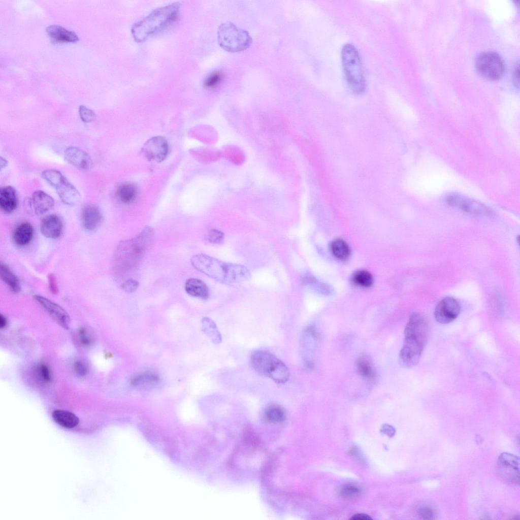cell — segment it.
I'll use <instances>...</instances> for the list:
<instances>
[{"label":"cell","instance_id":"8992f818","mask_svg":"<svg viewBox=\"0 0 520 520\" xmlns=\"http://www.w3.org/2000/svg\"><path fill=\"white\" fill-rule=\"evenodd\" d=\"M250 364L259 375L268 377L277 383H284L289 379V371L287 366L268 351H253L250 356Z\"/></svg>","mask_w":520,"mask_h":520},{"label":"cell","instance_id":"f1b7e54d","mask_svg":"<svg viewBox=\"0 0 520 520\" xmlns=\"http://www.w3.org/2000/svg\"><path fill=\"white\" fill-rule=\"evenodd\" d=\"M202 329L213 343L218 344L221 342V334L215 323L211 318L206 317L202 319Z\"/></svg>","mask_w":520,"mask_h":520},{"label":"cell","instance_id":"52a82bcc","mask_svg":"<svg viewBox=\"0 0 520 520\" xmlns=\"http://www.w3.org/2000/svg\"><path fill=\"white\" fill-rule=\"evenodd\" d=\"M217 39L220 46L231 52L244 50L251 45L252 42L248 32L230 22L223 23L219 26Z\"/></svg>","mask_w":520,"mask_h":520},{"label":"cell","instance_id":"ffe728a7","mask_svg":"<svg viewBox=\"0 0 520 520\" xmlns=\"http://www.w3.org/2000/svg\"><path fill=\"white\" fill-rule=\"evenodd\" d=\"M31 202L34 212L38 215L47 212L54 205V199L42 190H37L34 192Z\"/></svg>","mask_w":520,"mask_h":520},{"label":"cell","instance_id":"4316f807","mask_svg":"<svg viewBox=\"0 0 520 520\" xmlns=\"http://www.w3.org/2000/svg\"><path fill=\"white\" fill-rule=\"evenodd\" d=\"M0 274L2 280L13 292L18 293L20 291L21 286L19 279L5 264H1Z\"/></svg>","mask_w":520,"mask_h":520},{"label":"cell","instance_id":"7c38bea8","mask_svg":"<svg viewBox=\"0 0 520 520\" xmlns=\"http://www.w3.org/2000/svg\"><path fill=\"white\" fill-rule=\"evenodd\" d=\"M320 339V334L313 326L306 327L302 335V345L304 352V365L308 371H311L314 367L312 352Z\"/></svg>","mask_w":520,"mask_h":520},{"label":"cell","instance_id":"836d02e7","mask_svg":"<svg viewBox=\"0 0 520 520\" xmlns=\"http://www.w3.org/2000/svg\"><path fill=\"white\" fill-rule=\"evenodd\" d=\"M361 489L359 487L351 484H344L341 488L339 492L341 497L347 499L356 498L361 494Z\"/></svg>","mask_w":520,"mask_h":520},{"label":"cell","instance_id":"44dd1931","mask_svg":"<svg viewBox=\"0 0 520 520\" xmlns=\"http://www.w3.org/2000/svg\"><path fill=\"white\" fill-rule=\"evenodd\" d=\"M160 380L157 373L147 371L135 376L131 380V384L139 389H148L156 387L159 384Z\"/></svg>","mask_w":520,"mask_h":520},{"label":"cell","instance_id":"603a6c76","mask_svg":"<svg viewBox=\"0 0 520 520\" xmlns=\"http://www.w3.org/2000/svg\"><path fill=\"white\" fill-rule=\"evenodd\" d=\"M34 233V228L30 223L22 222L19 224L13 231V241L18 246H26L31 242Z\"/></svg>","mask_w":520,"mask_h":520},{"label":"cell","instance_id":"83f0119b","mask_svg":"<svg viewBox=\"0 0 520 520\" xmlns=\"http://www.w3.org/2000/svg\"><path fill=\"white\" fill-rule=\"evenodd\" d=\"M116 194L121 202L129 204L135 200L137 196V189L133 184L125 183L118 187Z\"/></svg>","mask_w":520,"mask_h":520},{"label":"cell","instance_id":"8fae6325","mask_svg":"<svg viewBox=\"0 0 520 520\" xmlns=\"http://www.w3.org/2000/svg\"><path fill=\"white\" fill-rule=\"evenodd\" d=\"M519 458L516 456L502 453L497 462V470L500 476L507 482L518 485L519 481Z\"/></svg>","mask_w":520,"mask_h":520},{"label":"cell","instance_id":"ab89813d","mask_svg":"<svg viewBox=\"0 0 520 520\" xmlns=\"http://www.w3.org/2000/svg\"><path fill=\"white\" fill-rule=\"evenodd\" d=\"M79 340L81 344L89 346L92 342L91 336L85 328H81L78 331Z\"/></svg>","mask_w":520,"mask_h":520},{"label":"cell","instance_id":"ac0fdd59","mask_svg":"<svg viewBox=\"0 0 520 520\" xmlns=\"http://www.w3.org/2000/svg\"><path fill=\"white\" fill-rule=\"evenodd\" d=\"M103 217L100 209L93 204L85 205L82 211L81 222L82 226L87 231H93L102 223Z\"/></svg>","mask_w":520,"mask_h":520},{"label":"cell","instance_id":"277c9868","mask_svg":"<svg viewBox=\"0 0 520 520\" xmlns=\"http://www.w3.org/2000/svg\"><path fill=\"white\" fill-rule=\"evenodd\" d=\"M179 7V3L176 2L157 8L134 23L131 28L134 40L137 42H142L167 28L176 20Z\"/></svg>","mask_w":520,"mask_h":520},{"label":"cell","instance_id":"9a60e30c","mask_svg":"<svg viewBox=\"0 0 520 520\" xmlns=\"http://www.w3.org/2000/svg\"><path fill=\"white\" fill-rule=\"evenodd\" d=\"M34 297L58 324L66 330L70 328V316L62 307L43 296L35 295Z\"/></svg>","mask_w":520,"mask_h":520},{"label":"cell","instance_id":"7402d4cb","mask_svg":"<svg viewBox=\"0 0 520 520\" xmlns=\"http://www.w3.org/2000/svg\"><path fill=\"white\" fill-rule=\"evenodd\" d=\"M18 205V198L15 189L11 186H5L0 191V207L5 212H13Z\"/></svg>","mask_w":520,"mask_h":520},{"label":"cell","instance_id":"d590c367","mask_svg":"<svg viewBox=\"0 0 520 520\" xmlns=\"http://www.w3.org/2000/svg\"><path fill=\"white\" fill-rule=\"evenodd\" d=\"M222 79V74L219 71H214L209 74L204 81V86L209 89L216 87Z\"/></svg>","mask_w":520,"mask_h":520},{"label":"cell","instance_id":"4fadbf2b","mask_svg":"<svg viewBox=\"0 0 520 520\" xmlns=\"http://www.w3.org/2000/svg\"><path fill=\"white\" fill-rule=\"evenodd\" d=\"M461 306L454 298L451 297L442 299L437 305L434 312L436 321L441 324L450 323L460 313Z\"/></svg>","mask_w":520,"mask_h":520},{"label":"cell","instance_id":"5b68a950","mask_svg":"<svg viewBox=\"0 0 520 520\" xmlns=\"http://www.w3.org/2000/svg\"><path fill=\"white\" fill-rule=\"evenodd\" d=\"M344 78L350 91L354 94L363 93L366 87L362 62L356 48L351 44H345L341 50Z\"/></svg>","mask_w":520,"mask_h":520},{"label":"cell","instance_id":"f546056e","mask_svg":"<svg viewBox=\"0 0 520 520\" xmlns=\"http://www.w3.org/2000/svg\"><path fill=\"white\" fill-rule=\"evenodd\" d=\"M331 250L334 256L341 261L347 259L350 254L348 245L341 239H335L331 243Z\"/></svg>","mask_w":520,"mask_h":520},{"label":"cell","instance_id":"1f68e13d","mask_svg":"<svg viewBox=\"0 0 520 520\" xmlns=\"http://www.w3.org/2000/svg\"><path fill=\"white\" fill-rule=\"evenodd\" d=\"M351 279L355 285L364 288L370 287L373 282L372 274L366 270L356 271L352 275Z\"/></svg>","mask_w":520,"mask_h":520},{"label":"cell","instance_id":"7a4b0ae2","mask_svg":"<svg viewBox=\"0 0 520 520\" xmlns=\"http://www.w3.org/2000/svg\"><path fill=\"white\" fill-rule=\"evenodd\" d=\"M153 234V229L146 226L135 237L119 242L113 258L115 273L120 275H125L137 267L151 242Z\"/></svg>","mask_w":520,"mask_h":520},{"label":"cell","instance_id":"e0dca14e","mask_svg":"<svg viewBox=\"0 0 520 520\" xmlns=\"http://www.w3.org/2000/svg\"><path fill=\"white\" fill-rule=\"evenodd\" d=\"M64 156L69 164L79 169L88 170L92 167V161L90 156L79 148H67L64 151Z\"/></svg>","mask_w":520,"mask_h":520},{"label":"cell","instance_id":"7bdbcfd3","mask_svg":"<svg viewBox=\"0 0 520 520\" xmlns=\"http://www.w3.org/2000/svg\"><path fill=\"white\" fill-rule=\"evenodd\" d=\"M381 431L389 437L393 436L395 434V429L388 425H384L382 428Z\"/></svg>","mask_w":520,"mask_h":520},{"label":"cell","instance_id":"5bb4252c","mask_svg":"<svg viewBox=\"0 0 520 520\" xmlns=\"http://www.w3.org/2000/svg\"><path fill=\"white\" fill-rule=\"evenodd\" d=\"M142 152L145 156L150 161L161 162L167 157L169 152V145L167 139L162 136H155L144 144Z\"/></svg>","mask_w":520,"mask_h":520},{"label":"cell","instance_id":"d6a6232c","mask_svg":"<svg viewBox=\"0 0 520 520\" xmlns=\"http://www.w3.org/2000/svg\"><path fill=\"white\" fill-rule=\"evenodd\" d=\"M417 516L422 519H434L437 516V511L432 505L426 502H421L416 507Z\"/></svg>","mask_w":520,"mask_h":520},{"label":"cell","instance_id":"60d3db41","mask_svg":"<svg viewBox=\"0 0 520 520\" xmlns=\"http://www.w3.org/2000/svg\"><path fill=\"white\" fill-rule=\"evenodd\" d=\"M73 367L76 374L80 377H84L88 372L86 365L82 361H76L73 364Z\"/></svg>","mask_w":520,"mask_h":520},{"label":"cell","instance_id":"484cf974","mask_svg":"<svg viewBox=\"0 0 520 520\" xmlns=\"http://www.w3.org/2000/svg\"><path fill=\"white\" fill-rule=\"evenodd\" d=\"M52 417L59 425L68 429L75 427L79 422V418L75 414L63 410H55L52 413Z\"/></svg>","mask_w":520,"mask_h":520},{"label":"cell","instance_id":"e575fe53","mask_svg":"<svg viewBox=\"0 0 520 520\" xmlns=\"http://www.w3.org/2000/svg\"><path fill=\"white\" fill-rule=\"evenodd\" d=\"M36 372L39 379L45 383H50L52 380V374L48 366L44 363L38 365Z\"/></svg>","mask_w":520,"mask_h":520},{"label":"cell","instance_id":"9c48e42d","mask_svg":"<svg viewBox=\"0 0 520 520\" xmlns=\"http://www.w3.org/2000/svg\"><path fill=\"white\" fill-rule=\"evenodd\" d=\"M475 66L479 74L489 80L500 79L505 72L502 58L493 51H485L479 54L475 59Z\"/></svg>","mask_w":520,"mask_h":520},{"label":"cell","instance_id":"f6af8a7d","mask_svg":"<svg viewBox=\"0 0 520 520\" xmlns=\"http://www.w3.org/2000/svg\"><path fill=\"white\" fill-rule=\"evenodd\" d=\"M7 318L1 314L0 315V329L1 330L4 329L7 326Z\"/></svg>","mask_w":520,"mask_h":520},{"label":"cell","instance_id":"ee69618b","mask_svg":"<svg viewBox=\"0 0 520 520\" xmlns=\"http://www.w3.org/2000/svg\"><path fill=\"white\" fill-rule=\"evenodd\" d=\"M350 519H352V520H371V519H372V518L369 515H368L367 514H366L358 513V514H355L353 515L350 518Z\"/></svg>","mask_w":520,"mask_h":520},{"label":"cell","instance_id":"6da1fadb","mask_svg":"<svg viewBox=\"0 0 520 520\" xmlns=\"http://www.w3.org/2000/svg\"><path fill=\"white\" fill-rule=\"evenodd\" d=\"M429 334L426 318L419 313L412 314L404 329V343L399 354V362L402 367L411 368L417 364Z\"/></svg>","mask_w":520,"mask_h":520},{"label":"cell","instance_id":"2e32d148","mask_svg":"<svg viewBox=\"0 0 520 520\" xmlns=\"http://www.w3.org/2000/svg\"><path fill=\"white\" fill-rule=\"evenodd\" d=\"M63 223L61 218L56 214H50L45 216L40 224V231L42 235L49 239H57L62 234Z\"/></svg>","mask_w":520,"mask_h":520},{"label":"cell","instance_id":"74e56055","mask_svg":"<svg viewBox=\"0 0 520 520\" xmlns=\"http://www.w3.org/2000/svg\"><path fill=\"white\" fill-rule=\"evenodd\" d=\"M224 238V234L217 229L211 230L206 236V240L211 244H219L221 243Z\"/></svg>","mask_w":520,"mask_h":520},{"label":"cell","instance_id":"30bf717a","mask_svg":"<svg viewBox=\"0 0 520 520\" xmlns=\"http://www.w3.org/2000/svg\"><path fill=\"white\" fill-rule=\"evenodd\" d=\"M445 201L449 206L472 215L489 216L492 214V211L485 205L460 194H449L445 198Z\"/></svg>","mask_w":520,"mask_h":520},{"label":"cell","instance_id":"b9f144b4","mask_svg":"<svg viewBox=\"0 0 520 520\" xmlns=\"http://www.w3.org/2000/svg\"><path fill=\"white\" fill-rule=\"evenodd\" d=\"M48 280L50 292L53 294H57L58 292V288L54 275L52 273L49 274L48 275Z\"/></svg>","mask_w":520,"mask_h":520},{"label":"cell","instance_id":"ba28073f","mask_svg":"<svg viewBox=\"0 0 520 520\" xmlns=\"http://www.w3.org/2000/svg\"><path fill=\"white\" fill-rule=\"evenodd\" d=\"M42 178L55 188L61 201L68 205L76 204L80 194L76 188L58 171L49 169L43 171Z\"/></svg>","mask_w":520,"mask_h":520},{"label":"cell","instance_id":"cb8c5ba5","mask_svg":"<svg viewBox=\"0 0 520 520\" xmlns=\"http://www.w3.org/2000/svg\"><path fill=\"white\" fill-rule=\"evenodd\" d=\"M185 290L190 296L203 300H207L210 296V291L206 284L202 280L191 278L185 283Z\"/></svg>","mask_w":520,"mask_h":520},{"label":"cell","instance_id":"3957f363","mask_svg":"<svg viewBox=\"0 0 520 520\" xmlns=\"http://www.w3.org/2000/svg\"><path fill=\"white\" fill-rule=\"evenodd\" d=\"M190 261L197 270L223 283H239L251 277L249 270L244 266L224 262L204 253L194 255Z\"/></svg>","mask_w":520,"mask_h":520},{"label":"cell","instance_id":"8d00e7d4","mask_svg":"<svg viewBox=\"0 0 520 520\" xmlns=\"http://www.w3.org/2000/svg\"><path fill=\"white\" fill-rule=\"evenodd\" d=\"M79 113L81 119L85 123L91 122L96 118L95 113L92 110L84 105H80L79 106Z\"/></svg>","mask_w":520,"mask_h":520},{"label":"cell","instance_id":"d4e9b609","mask_svg":"<svg viewBox=\"0 0 520 520\" xmlns=\"http://www.w3.org/2000/svg\"><path fill=\"white\" fill-rule=\"evenodd\" d=\"M355 366L359 374L370 382L375 381L377 377L375 369L370 359L367 355L359 356L356 360Z\"/></svg>","mask_w":520,"mask_h":520},{"label":"cell","instance_id":"d6986e66","mask_svg":"<svg viewBox=\"0 0 520 520\" xmlns=\"http://www.w3.org/2000/svg\"><path fill=\"white\" fill-rule=\"evenodd\" d=\"M46 33L53 43H75L79 41L78 35L58 25H51L46 28Z\"/></svg>","mask_w":520,"mask_h":520},{"label":"cell","instance_id":"f35d334b","mask_svg":"<svg viewBox=\"0 0 520 520\" xmlns=\"http://www.w3.org/2000/svg\"><path fill=\"white\" fill-rule=\"evenodd\" d=\"M139 283L136 280L129 278L125 280L121 285V288L126 292L132 293L137 290Z\"/></svg>","mask_w":520,"mask_h":520},{"label":"cell","instance_id":"4dcf8cb0","mask_svg":"<svg viewBox=\"0 0 520 520\" xmlns=\"http://www.w3.org/2000/svg\"><path fill=\"white\" fill-rule=\"evenodd\" d=\"M264 417L270 422L279 424L285 420L286 415L281 407L273 404L269 405L265 409Z\"/></svg>","mask_w":520,"mask_h":520}]
</instances>
